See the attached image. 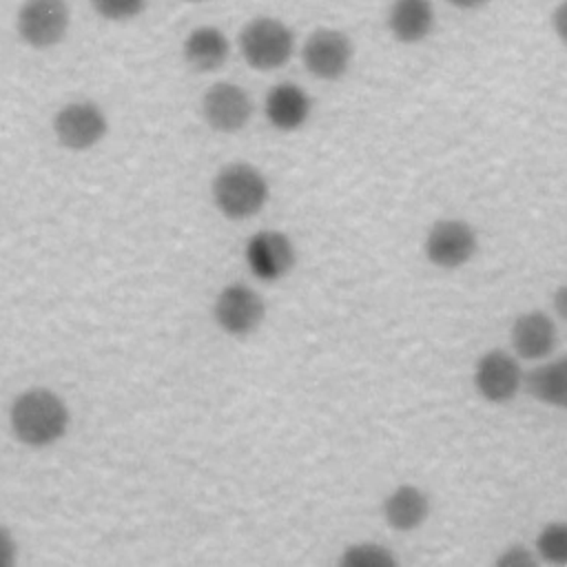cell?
I'll return each mask as SVG.
<instances>
[{"instance_id":"11","label":"cell","mask_w":567,"mask_h":567,"mask_svg":"<svg viewBox=\"0 0 567 567\" xmlns=\"http://www.w3.org/2000/svg\"><path fill=\"white\" fill-rule=\"evenodd\" d=\"M297 261L292 239L281 230H259L246 241V264L261 281L284 279Z\"/></svg>"},{"instance_id":"26","label":"cell","mask_w":567,"mask_h":567,"mask_svg":"<svg viewBox=\"0 0 567 567\" xmlns=\"http://www.w3.org/2000/svg\"><path fill=\"white\" fill-rule=\"evenodd\" d=\"M184 2H206V0H184Z\"/></svg>"},{"instance_id":"19","label":"cell","mask_w":567,"mask_h":567,"mask_svg":"<svg viewBox=\"0 0 567 567\" xmlns=\"http://www.w3.org/2000/svg\"><path fill=\"white\" fill-rule=\"evenodd\" d=\"M339 567H394V554L379 543H354L337 560Z\"/></svg>"},{"instance_id":"15","label":"cell","mask_w":567,"mask_h":567,"mask_svg":"<svg viewBox=\"0 0 567 567\" xmlns=\"http://www.w3.org/2000/svg\"><path fill=\"white\" fill-rule=\"evenodd\" d=\"M182 53L190 69L199 73H210L226 64L230 55V42L221 29L202 24L186 35L182 44Z\"/></svg>"},{"instance_id":"21","label":"cell","mask_w":567,"mask_h":567,"mask_svg":"<svg viewBox=\"0 0 567 567\" xmlns=\"http://www.w3.org/2000/svg\"><path fill=\"white\" fill-rule=\"evenodd\" d=\"M534 563H536V556L525 545H512L496 558L498 567H525Z\"/></svg>"},{"instance_id":"4","label":"cell","mask_w":567,"mask_h":567,"mask_svg":"<svg viewBox=\"0 0 567 567\" xmlns=\"http://www.w3.org/2000/svg\"><path fill=\"white\" fill-rule=\"evenodd\" d=\"M71 24L66 0H24L16 13V31L31 49H51L60 44Z\"/></svg>"},{"instance_id":"24","label":"cell","mask_w":567,"mask_h":567,"mask_svg":"<svg viewBox=\"0 0 567 567\" xmlns=\"http://www.w3.org/2000/svg\"><path fill=\"white\" fill-rule=\"evenodd\" d=\"M554 310H556L558 319L567 321V286H560V288L554 292Z\"/></svg>"},{"instance_id":"6","label":"cell","mask_w":567,"mask_h":567,"mask_svg":"<svg viewBox=\"0 0 567 567\" xmlns=\"http://www.w3.org/2000/svg\"><path fill=\"white\" fill-rule=\"evenodd\" d=\"M352 40L339 31V29H315L303 47H301V60L310 75L319 80H339L348 73L352 62Z\"/></svg>"},{"instance_id":"14","label":"cell","mask_w":567,"mask_h":567,"mask_svg":"<svg viewBox=\"0 0 567 567\" xmlns=\"http://www.w3.org/2000/svg\"><path fill=\"white\" fill-rule=\"evenodd\" d=\"M436 16L430 0H392L388 9V29L396 42H423L434 29Z\"/></svg>"},{"instance_id":"16","label":"cell","mask_w":567,"mask_h":567,"mask_svg":"<svg viewBox=\"0 0 567 567\" xmlns=\"http://www.w3.org/2000/svg\"><path fill=\"white\" fill-rule=\"evenodd\" d=\"M430 516V496L416 485H399L383 501V518L396 532H414Z\"/></svg>"},{"instance_id":"5","label":"cell","mask_w":567,"mask_h":567,"mask_svg":"<svg viewBox=\"0 0 567 567\" xmlns=\"http://www.w3.org/2000/svg\"><path fill=\"white\" fill-rule=\"evenodd\" d=\"M476 248V230L463 219L434 221L423 241L427 261L441 270H456L465 266L474 257Z\"/></svg>"},{"instance_id":"13","label":"cell","mask_w":567,"mask_h":567,"mask_svg":"<svg viewBox=\"0 0 567 567\" xmlns=\"http://www.w3.org/2000/svg\"><path fill=\"white\" fill-rule=\"evenodd\" d=\"M312 111L310 95L292 82L275 84L264 100V113L272 128L290 133L301 128Z\"/></svg>"},{"instance_id":"7","label":"cell","mask_w":567,"mask_h":567,"mask_svg":"<svg viewBox=\"0 0 567 567\" xmlns=\"http://www.w3.org/2000/svg\"><path fill=\"white\" fill-rule=\"evenodd\" d=\"M109 122L104 111L91 100L64 104L53 117L55 140L69 151H89L106 135Z\"/></svg>"},{"instance_id":"1","label":"cell","mask_w":567,"mask_h":567,"mask_svg":"<svg viewBox=\"0 0 567 567\" xmlns=\"http://www.w3.org/2000/svg\"><path fill=\"white\" fill-rule=\"evenodd\" d=\"M9 423L20 443L29 447H47L64 436L69 410L55 392L33 388L13 401Z\"/></svg>"},{"instance_id":"9","label":"cell","mask_w":567,"mask_h":567,"mask_svg":"<svg viewBox=\"0 0 567 567\" xmlns=\"http://www.w3.org/2000/svg\"><path fill=\"white\" fill-rule=\"evenodd\" d=\"M523 379L518 359L503 348L483 352L474 365V388L489 403L512 401L520 392Z\"/></svg>"},{"instance_id":"3","label":"cell","mask_w":567,"mask_h":567,"mask_svg":"<svg viewBox=\"0 0 567 567\" xmlns=\"http://www.w3.org/2000/svg\"><path fill=\"white\" fill-rule=\"evenodd\" d=\"M295 51L292 29L272 16L248 20L239 31V53L250 69L275 71L281 69Z\"/></svg>"},{"instance_id":"20","label":"cell","mask_w":567,"mask_h":567,"mask_svg":"<svg viewBox=\"0 0 567 567\" xmlns=\"http://www.w3.org/2000/svg\"><path fill=\"white\" fill-rule=\"evenodd\" d=\"M93 11L109 22H124L140 16L148 0H89Z\"/></svg>"},{"instance_id":"12","label":"cell","mask_w":567,"mask_h":567,"mask_svg":"<svg viewBox=\"0 0 567 567\" xmlns=\"http://www.w3.org/2000/svg\"><path fill=\"white\" fill-rule=\"evenodd\" d=\"M509 341L516 357L520 359H547L558 343V330L547 312L529 310L514 319Z\"/></svg>"},{"instance_id":"2","label":"cell","mask_w":567,"mask_h":567,"mask_svg":"<svg viewBox=\"0 0 567 567\" xmlns=\"http://www.w3.org/2000/svg\"><path fill=\"white\" fill-rule=\"evenodd\" d=\"M213 202L217 210L235 221L255 217L270 197L264 173L248 162H230L213 177Z\"/></svg>"},{"instance_id":"17","label":"cell","mask_w":567,"mask_h":567,"mask_svg":"<svg viewBox=\"0 0 567 567\" xmlns=\"http://www.w3.org/2000/svg\"><path fill=\"white\" fill-rule=\"evenodd\" d=\"M523 388L536 401L567 410V354L529 370L523 379Z\"/></svg>"},{"instance_id":"10","label":"cell","mask_w":567,"mask_h":567,"mask_svg":"<svg viewBox=\"0 0 567 567\" xmlns=\"http://www.w3.org/2000/svg\"><path fill=\"white\" fill-rule=\"evenodd\" d=\"M202 115L213 131L237 133L252 117V100L235 82H215L202 97Z\"/></svg>"},{"instance_id":"25","label":"cell","mask_w":567,"mask_h":567,"mask_svg":"<svg viewBox=\"0 0 567 567\" xmlns=\"http://www.w3.org/2000/svg\"><path fill=\"white\" fill-rule=\"evenodd\" d=\"M445 2H450L456 9H478V7L487 4L489 0H445Z\"/></svg>"},{"instance_id":"8","label":"cell","mask_w":567,"mask_h":567,"mask_svg":"<svg viewBox=\"0 0 567 567\" xmlns=\"http://www.w3.org/2000/svg\"><path fill=\"white\" fill-rule=\"evenodd\" d=\"M213 317L226 334L246 337L261 326L266 303L255 288L246 284H228L215 299Z\"/></svg>"},{"instance_id":"22","label":"cell","mask_w":567,"mask_h":567,"mask_svg":"<svg viewBox=\"0 0 567 567\" xmlns=\"http://www.w3.org/2000/svg\"><path fill=\"white\" fill-rule=\"evenodd\" d=\"M16 540L11 536V532L0 525V567H11L16 560Z\"/></svg>"},{"instance_id":"18","label":"cell","mask_w":567,"mask_h":567,"mask_svg":"<svg viewBox=\"0 0 567 567\" xmlns=\"http://www.w3.org/2000/svg\"><path fill=\"white\" fill-rule=\"evenodd\" d=\"M536 556L549 565H567V523L551 520L547 523L534 543Z\"/></svg>"},{"instance_id":"23","label":"cell","mask_w":567,"mask_h":567,"mask_svg":"<svg viewBox=\"0 0 567 567\" xmlns=\"http://www.w3.org/2000/svg\"><path fill=\"white\" fill-rule=\"evenodd\" d=\"M551 27H554V33L558 35V40L567 47V0H563L554 13H551Z\"/></svg>"}]
</instances>
